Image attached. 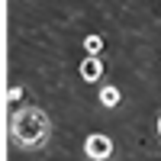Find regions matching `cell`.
I'll list each match as a JSON object with an SVG mask.
<instances>
[{
  "label": "cell",
  "instance_id": "cell-1",
  "mask_svg": "<svg viewBox=\"0 0 161 161\" xmlns=\"http://www.w3.org/2000/svg\"><path fill=\"white\" fill-rule=\"evenodd\" d=\"M10 132L13 139L26 148H39L45 139H48V116L45 110H39V106H23L19 113H13L10 119Z\"/></svg>",
  "mask_w": 161,
  "mask_h": 161
},
{
  "label": "cell",
  "instance_id": "cell-2",
  "mask_svg": "<svg viewBox=\"0 0 161 161\" xmlns=\"http://www.w3.org/2000/svg\"><path fill=\"white\" fill-rule=\"evenodd\" d=\"M84 152H87V158H93V161H106V158L113 155V142H110V136H87Z\"/></svg>",
  "mask_w": 161,
  "mask_h": 161
},
{
  "label": "cell",
  "instance_id": "cell-3",
  "mask_svg": "<svg viewBox=\"0 0 161 161\" xmlns=\"http://www.w3.org/2000/svg\"><path fill=\"white\" fill-rule=\"evenodd\" d=\"M80 77H84L87 84H93V80L103 77V61H100V55H87L84 61H80Z\"/></svg>",
  "mask_w": 161,
  "mask_h": 161
},
{
  "label": "cell",
  "instance_id": "cell-4",
  "mask_svg": "<svg viewBox=\"0 0 161 161\" xmlns=\"http://www.w3.org/2000/svg\"><path fill=\"white\" fill-rule=\"evenodd\" d=\"M119 100H123V97H119L116 87H103V90H100V103H103V106H116Z\"/></svg>",
  "mask_w": 161,
  "mask_h": 161
},
{
  "label": "cell",
  "instance_id": "cell-5",
  "mask_svg": "<svg viewBox=\"0 0 161 161\" xmlns=\"http://www.w3.org/2000/svg\"><path fill=\"white\" fill-rule=\"evenodd\" d=\"M84 48H87V55H100V52H103V39L100 36H87L84 39Z\"/></svg>",
  "mask_w": 161,
  "mask_h": 161
},
{
  "label": "cell",
  "instance_id": "cell-6",
  "mask_svg": "<svg viewBox=\"0 0 161 161\" xmlns=\"http://www.w3.org/2000/svg\"><path fill=\"white\" fill-rule=\"evenodd\" d=\"M19 97H23V87H10L7 90V103H16Z\"/></svg>",
  "mask_w": 161,
  "mask_h": 161
},
{
  "label": "cell",
  "instance_id": "cell-7",
  "mask_svg": "<svg viewBox=\"0 0 161 161\" xmlns=\"http://www.w3.org/2000/svg\"><path fill=\"white\" fill-rule=\"evenodd\" d=\"M158 136H161V116H158Z\"/></svg>",
  "mask_w": 161,
  "mask_h": 161
}]
</instances>
